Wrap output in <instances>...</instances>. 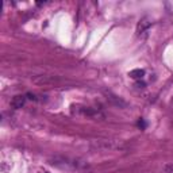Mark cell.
I'll return each mask as SVG.
<instances>
[{"instance_id": "obj_3", "label": "cell", "mask_w": 173, "mask_h": 173, "mask_svg": "<svg viewBox=\"0 0 173 173\" xmlns=\"http://www.w3.org/2000/svg\"><path fill=\"white\" fill-rule=\"evenodd\" d=\"M149 26H150V22H147V19H142L141 22L138 23V26H137V33L142 34L146 29H149Z\"/></svg>"}, {"instance_id": "obj_2", "label": "cell", "mask_w": 173, "mask_h": 173, "mask_svg": "<svg viewBox=\"0 0 173 173\" xmlns=\"http://www.w3.org/2000/svg\"><path fill=\"white\" fill-rule=\"evenodd\" d=\"M128 76H130L131 79H134V80H140V79H142V77L145 76V70L144 69H134V70H131V72L128 73Z\"/></svg>"}, {"instance_id": "obj_1", "label": "cell", "mask_w": 173, "mask_h": 173, "mask_svg": "<svg viewBox=\"0 0 173 173\" xmlns=\"http://www.w3.org/2000/svg\"><path fill=\"white\" fill-rule=\"evenodd\" d=\"M25 101H26V97L22 96V95H18V96H15L11 101L12 107L14 108H22L23 106H25Z\"/></svg>"}, {"instance_id": "obj_5", "label": "cell", "mask_w": 173, "mask_h": 173, "mask_svg": "<svg viewBox=\"0 0 173 173\" xmlns=\"http://www.w3.org/2000/svg\"><path fill=\"white\" fill-rule=\"evenodd\" d=\"M135 85H137L138 88H144L145 85H146V84H145V83H144V81H138V83H137V84H135Z\"/></svg>"}, {"instance_id": "obj_4", "label": "cell", "mask_w": 173, "mask_h": 173, "mask_svg": "<svg viewBox=\"0 0 173 173\" xmlns=\"http://www.w3.org/2000/svg\"><path fill=\"white\" fill-rule=\"evenodd\" d=\"M138 127L142 128V130H144V128H146V122H145L144 119H140V120H138Z\"/></svg>"}]
</instances>
